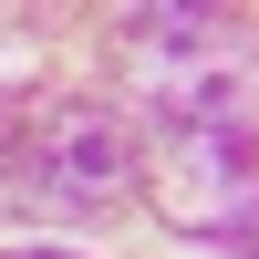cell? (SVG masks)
I'll return each instance as SVG.
<instances>
[{
    "instance_id": "4",
    "label": "cell",
    "mask_w": 259,
    "mask_h": 259,
    "mask_svg": "<svg viewBox=\"0 0 259 259\" xmlns=\"http://www.w3.org/2000/svg\"><path fill=\"white\" fill-rule=\"evenodd\" d=\"M0 259H73V249H0Z\"/></svg>"
},
{
    "instance_id": "2",
    "label": "cell",
    "mask_w": 259,
    "mask_h": 259,
    "mask_svg": "<svg viewBox=\"0 0 259 259\" xmlns=\"http://www.w3.org/2000/svg\"><path fill=\"white\" fill-rule=\"evenodd\" d=\"M124 197H145V145L124 104L73 83L0 94V228H83Z\"/></svg>"
},
{
    "instance_id": "3",
    "label": "cell",
    "mask_w": 259,
    "mask_h": 259,
    "mask_svg": "<svg viewBox=\"0 0 259 259\" xmlns=\"http://www.w3.org/2000/svg\"><path fill=\"white\" fill-rule=\"evenodd\" d=\"M218 249H228V259H259V177H249V197H239V218H228Z\"/></svg>"
},
{
    "instance_id": "1",
    "label": "cell",
    "mask_w": 259,
    "mask_h": 259,
    "mask_svg": "<svg viewBox=\"0 0 259 259\" xmlns=\"http://www.w3.org/2000/svg\"><path fill=\"white\" fill-rule=\"evenodd\" d=\"M104 41H114L135 135L259 156V31L239 11H114Z\"/></svg>"
}]
</instances>
